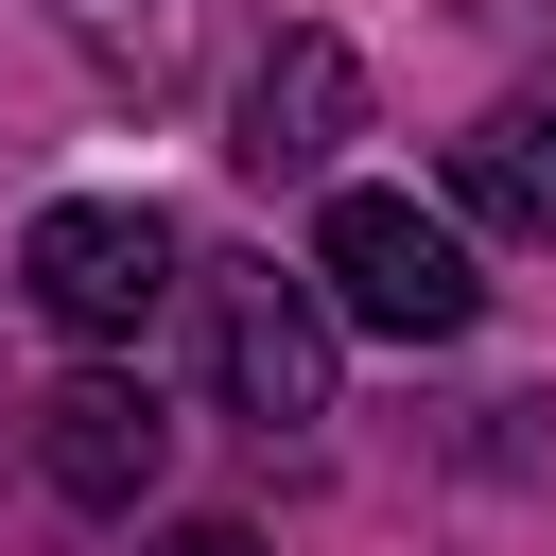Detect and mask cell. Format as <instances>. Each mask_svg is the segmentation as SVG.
Returning a JSON list of instances; mask_svg holds the SVG:
<instances>
[{
    "label": "cell",
    "instance_id": "obj_1",
    "mask_svg": "<svg viewBox=\"0 0 556 556\" xmlns=\"http://www.w3.org/2000/svg\"><path fill=\"white\" fill-rule=\"evenodd\" d=\"M313 278H330V313L382 330V348H452V330L486 313L469 243H452L417 191H330V208H313Z\"/></svg>",
    "mask_w": 556,
    "mask_h": 556
},
{
    "label": "cell",
    "instance_id": "obj_2",
    "mask_svg": "<svg viewBox=\"0 0 556 556\" xmlns=\"http://www.w3.org/2000/svg\"><path fill=\"white\" fill-rule=\"evenodd\" d=\"M17 278H35V313H52L70 348H122V330L174 295V226H156L139 191H70V208H35Z\"/></svg>",
    "mask_w": 556,
    "mask_h": 556
},
{
    "label": "cell",
    "instance_id": "obj_3",
    "mask_svg": "<svg viewBox=\"0 0 556 556\" xmlns=\"http://www.w3.org/2000/svg\"><path fill=\"white\" fill-rule=\"evenodd\" d=\"M208 365H226V417L313 434V417H330V278L226 261V278H208Z\"/></svg>",
    "mask_w": 556,
    "mask_h": 556
},
{
    "label": "cell",
    "instance_id": "obj_4",
    "mask_svg": "<svg viewBox=\"0 0 556 556\" xmlns=\"http://www.w3.org/2000/svg\"><path fill=\"white\" fill-rule=\"evenodd\" d=\"M365 122V70H348V35H278L261 70H243V174H330V139Z\"/></svg>",
    "mask_w": 556,
    "mask_h": 556
},
{
    "label": "cell",
    "instance_id": "obj_5",
    "mask_svg": "<svg viewBox=\"0 0 556 556\" xmlns=\"http://www.w3.org/2000/svg\"><path fill=\"white\" fill-rule=\"evenodd\" d=\"M156 452H174V417H156L122 365H87V382H52V400H35V469H52L70 504H139V486H156Z\"/></svg>",
    "mask_w": 556,
    "mask_h": 556
},
{
    "label": "cell",
    "instance_id": "obj_6",
    "mask_svg": "<svg viewBox=\"0 0 556 556\" xmlns=\"http://www.w3.org/2000/svg\"><path fill=\"white\" fill-rule=\"evenodd\" d=\"M452 191L486 208V226H521V243H556V70L539 87H504L469 139H452Z\"/></svg>",
    "mask_w": 556,
    "mask_h": 556
},
{
    "label": "cell",
    "instance_id": "obj_7",
    "mask_svg": "<svg viewBox=\"0 0 556 556\" xmlns=\"http://www.w3.org/2000/svg\"><path fill=\"white\" fill-rule=\"evenodd\" d=\"M70 35H87V70L139 87V104H174V87L208 70V0H70Z\"/></svg>",
    "mask_w": 556,
    "mask_h": 556
},
{
    "label": "cell",
    "instance_id": "obj_8",
    "mask_svg": "<svg viewBox=\"0 0 556 556\" xmlns=\"http://www.w3.org/2000/svg\"><path fill=\"white\" fill-rule=\"evenodd\" d=\"M156 556H261V539H243V521H174Z\"/></svg>",
    "mask_w": 556,
    "mask_h": 556
}]
</instances>
